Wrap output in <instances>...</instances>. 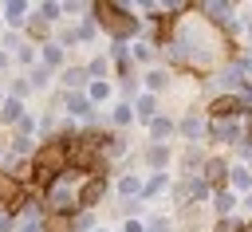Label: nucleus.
I'll return each instance as SVG.
<instances>
[{
    "label": "nucleus",
    "instance_id": "9",
    "mask_svg": "<svg viewBox=\"0 0 252 232\" xmlns=\"http://www.w3.org/2000/svg\"><path fill=\"white\" fill-rule=\"evenodd\" d=\"M146 83H150V87H161V83H165V75H161V71H150V79H146Z\"/></svg>",
    "mask_w": 252,
    "mask_h": 232
},
{
    "label": "nucleus",
    "instance_id": "7",
    "mask_svg": "<svg viewBox=\"0 0 252 232\" xmlns=\"http://www.w3.org/2000/svg\"><path fill=\"white\" fill-rule=\"evenodd\" d=\"M209 189H205V181H189V197H205Z\"/></svg>",
    "mask_w": 252,
    "mask_h": 232
},
{
    "label": "nucleus",
    "instance_id": "1",
    "mask_svg": "<svg viewBox=\"0 0 252 232\" xmlns=\"http://www.w3.org/2000/svg\"><path fill=\"white\" fill-rule=\"evenodd\" d=\"M181 134H189V138H201V134H205V126H201V118H189V122L181 126Z\"/></svg>",
    "mask_w": 252,
    "mask_h": 232
},
{
    "label": "nucleus",
    "instance_id": "6",
    "mask_svg": "<svg viewBox=\"0 0 252 232\" xmlns=\"http://www.w3.org/2000/svg\"><path fill=\"white\" fill-rule=\"evenodd\" d=\"M114 122L126 126V122H130V106H118V110H114Z\"/></svg>",
    "mask_w": 252,
    "mask_h": 232
},
{
    "label": "nucleus",
    "instance_id": "5",
    "mask_svg": "<svg viewBox=\"0 0 252 232\" xmlns=\"http://www.w3.org/2000/svg\"><path fill=\"white\" fill-rule=\"evenodd\" d=\"M118 189H122V193H142V189H138V181H134V177H122V181H118Z\"/></svg>",
    "mask_w": 252,
    "mask_h": 232
},
{
    "label": "nucleus",
    "instance_id": "2",
    "mask_svg": "<svg viewBox=\"0 0 252 232\" xmlns=\"http://www.w3.org/2000/svg\"><path fill=\"white\" fill-rule=\"evenodd\" d=\"M165 161H169V149L165 145H154L150 149V165H165Z\"/></svg>",
    "mask_w": 252,
    "mask_h": 232
},
{
    "label": "nucleus",
    "instance_id": "4",
    "mask_svg": "<svg viewBox=\"0 0 252 232\" xmlns=\"http://www.w3.org/2000/svg\"><path fill=\"white\" fill-rule=\"evenodd\" d=\"M169 130H173V126H169V122H165V118H154V138H165V134H169Z\"/></svg>",
    "mask_w": 252,
    "mask_h": 232
},
{
    "label": "nucleus",
    "instance_id": "8",
    "mask_svg": "<svg viewBox=\"0 0 252 232\" xmlns=\"http://www.w3.org/2000/svg\"><path fill=\"white\" fill-rule=\"evenodd\" d=\"M232 181H236V189H248V173H244V169H236V173H232Z\"/></svg>",
    "mask_w": 252,
    "mask_h": 232
},
{
    "label": "nucleus",
    "instance_id": "3",
    "mask_svg": "<svg viewBox=\"0 0 252 232\" xmlns=\"http://www.w3.org/2000/svg\"><path fill=\"white\" fill-rule=\"evenodd\" d=\"M158 189H165V177H161V173H158V177H154V181H150V185L142 189V197H154Z\"/></svg>",
    "mask_w": 252,
    "mask_h": 232
},
{
    "label": "nucleus",
    "instance_id": "10",
    "mask_svg": "<svg viewBox=\"0 0 252 232\" xmlns=\"http://www.w3.org/2000/svg\"><path fill=\"white\" fill-rule=\"evenodd\" d=\"M91 98H106V83H94L91 87Z\"/></svg>",
    "mask_w": 252,
    "mask_h": 232
},
{
    "label": "nucleus",
    "instance_id": "12",
    "mask_svg": "<svg viewBox=\"0 0 252 232\" xmlns=\"http://www.w3.org/2000/svg\"><path fill=\"white\" fill-rule=\"evenodd\" d=\"M248 161H252V153H248Z\"/></svg>",
    "mask_w": 252,
    "mask_h": 232
},
{
    "label": "nucleus",
    "instance_id": "11",
    "mask_svg": "<svg viewBox=\"0 0 252 232\" xmlns=\"http://www.w3.org/2000/svg\"><path fill=\"white\" fill-rule=\"evenodd\" d=\"M4 118H20V102H8L4 106Z\"/></svg>",
    "mask_w": 252,
    "mask_h": 232
}]
</instances>
